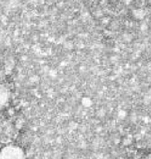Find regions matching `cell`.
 <instances>
[{
  "label": "cell",
  "mask_w": 151,
  "mask_h": 159,
  "mask_svg": "<svg viewBox=\"0 0 151 159\" xmlns=\"http://www.w3.org/2000/svg\"><path fill=\"white\" fill-rule=\"evenodd\" d=\"M151 159V157H148V158H146V159Z\"/></svg>",
  "instance_id": "obj_2"
},
{
  "label": "cell",
  "mask_w": 151,
  "mask_h": 159,
  "mask_svg": "<svg viewBox=\"0 0 151 159\" xmlns=\"http://www.w3.org/2000/svg\"><path fill=\"white\" fill-rule=\"evenodd\" d=\"M0 159H26L24 152L20 147L10 145L0 151Z\"/></svg>",
  "instance_id": "obj_1"
}]
</instances>
